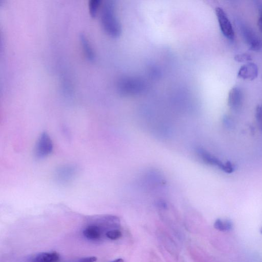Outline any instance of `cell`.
Here are the masks:
<instances>
[{
	"instance_id": "6da1fadb",
	"label": "cell",
	"mask_w": 262,
	"mask_h": 262,
	"mask_svg": "<svg viewBox=\"0 0 262 262\" xmlns=\"http://www.w3.org/2000/svg\"><path fill=\"white\" fill-rule=\"evenodd\" d=\"M100 18L102 27L107 34L113 38L120 36L122 26L116 15L114 1L106 0L104 2L101 8Z\"/></svg>"
},
{
	"instance_id": "5bb4252c",
	"label": "cell",
	"mask_w": 262,
	"mask_h": 262,
	"mask_svg": "<svg viewBox=\"0 0 262 262\" xmlns=\"http://www.w3.org/2000/svg\"><path fill=\"white\" fill-rule=\"evenodd\" d=\"M101 0H90L89 2V13L92 17L97 16L99 9L101 8Z\"/></svg>"
},
{
	"instance_id": "ffe728a7",
	"label": "cell",
	"mask_w": 262,
	"mask_h": 262,
	"mask_svg": "<svg viewBox=\"0 0 262 262\" xmlns=\"http://www.w3.org/2000/svg\"><path fill=\"white\" fill-rule=\"evenodd\" d=\"M110 262H124V260L122 259H118Z\"/></svg>"
},
{
	"instance_id": "30bf717a",
	"label": "cell",
	"mask_w": 262,
	"mask_h": 262,
	"mask_svg": "<svg viewBox=\"0 0 262 262\" xmlns=\"http://www.w3.org/2000/svg\"><path fill=\"white\" fill-rule=\"evenodd\" d=\"M60 256L55 252H44L29 257L26 262H59Z\"/></svg>"
},
{
	"instance_id": "ac0fdd59",
	"label": "cell",
	"mask_w": 262,
	"mask_h": 262,
	"mask_svg": "<svg viewBox=\"0 0 262 262\" xmlns=\"http://www.w3.org/2000/svg\"><path fill=\"white\" fill-rule=\"evenodd\" d=\"M256 3L259 13L258 26L260 31L262 33V1H256Z\"/></svg>"
},
{
	"instance_id": "d6986e66",
	"label": "cell",
	"mask_w": 262,
	"mask_h": 262,
	"mask_svg": "<svg viewBox=\"0 0 262 262\" xmlns=\"http://www.w3.org/2000/svg\"><path fill=\"white\" fill-rule=\"evenodd\" d=\"M97 261V258L95 257H87L79 258L75 260L72 262H95Z\"/></svg>"
},
{
	"instance_id": "4fadbf2b",
	"label": "cell",
	"mask_w": 262,
	"mask_h": 262,
	"mask_svg": "<svg viewBox=\"0 0 262 262\" xmlns=\"http://www.w3.org/2000/svg\"><path fill=\"white\" fill-rule=\"evenodd\" d=\"M214 228L221 232H229L232 230L233 224L229 220L218 219L214 223Z\"/></svg>"
},
{
	"instance_id": "e0dca14e",
	"label": "cell",
	"mask_w": 262,
	"mask_h": 262,
	"mask_svg": "<svg viewBox=\"0 0 262 262\" xmlns=\"http://www.w3.org/2000/svg\"><path fill=\"white\" fill-rule=\"evenodd\" d=\"M256 118L259 127L262 131V104L257 107Z\"/></svg>"
},
{
	"instance_id": "8fae6325",
	"label": "cell",
	"mask_w": 262,
	"mask_h": 262,
	"mask_svg": "<svg viewBox=\"0 0 262 262\" xmlns=\"http://www.w3.org/2000/svg\"><path fill=\"white\" fill-rule=\"evenodd\" d=\"M76 169L74 166H64L59 168L56 174L57 180L66 182L72 179L76 174Z\"/></svg>"
},
{
	"instance_id": "277c9868",
	"label": "cell",
	"mask_w": 262,
	"mask_h": 262,
	"mask_svg": "<svg viewBox=\"0 0 262 262\" xmlns=\"http://www.w3.org/2000/svg\"><path fill=\"white\" fill-rule=\"evenodd\" d=\"M83 230L82 234L89 241H99L102 240L108 230L101 223L95 220Z\"/></svg>"
},
{
	"instance_id": "5b68a950",
	"label": "cell",
	"mask_w": 262,
	"mask_h": 262,
	"mask_svg": "<svg viewBox=\"0 0 262 262\" xmlns=\"http://www.w3.org/2000/svg\"><path fill=\"white\" fill-rule=\"evenodd\" d=\"M215 12L222 34L229 40L233 41L235 37V31L227 14L219 7L216 8Z\"/></svg>"
},
{
	"instance_id": "9a60e30c",
	"label": "cell",
	"mask_w": 262,
	"mask_h": 262,
	"mask_svg": "<svg viewBox=\"0 0 262 262\" xmlns=\"http://www.w3.org/2000/svg\"><path fill=\"white\" fill-rule=\"evenodd\" d=\"M122 236V232L119 229H114L107 232L105 237L111 240H116L120 239Z\"/></svg>"
},
{
	"instance_id": "44dd1931",
	"label": "cell",
	"mask_w": 262,
	"mask_h": 262,
	"mask_svg": "<svg viewBox=\"0 0 262 262\" xmlns=\"http://www.w3.org/2000/svg\"><path fill=\"white\" fill-rule=\"evenodd\" d=\"M261 233L262 234V229L261 230Z\"/></svg>"
},
{
	"instance_id": "7c38bea8",
	"label": "cell",
	"mask_w": 262,
	"mask_h": 262,
	"mask_svg": "<svg viewBox=\"0 0 262 262\" xmlns=\"http://www.w3.org/2000/svg\"><path fill=\"white\" fill-rule=\"evenodd\" d=\"M79 40L86 56L89 61H93L95 58V54L86 35L84 33H80Z\"/></svg>"
},
{
	"instance_id": "7a4b0ae2",
	"label": "cell",
	"mask_w": 262,
	"mask_h": 262,
	"mask_svg": "<svg viewBox=\"0 0 262 262\" xmlns=\"http://www.w3.org/2000/svg\"><path fill=\"white\" fill-rule=\"evenodd\" d=\"M237 26L249 49L253 51H259L262 46V43L255 30L242 21H237Z\"/></svg>"
},
{
	"instance_id": "52a82bcc",
	"label": "cell",
	"mask_w": 262,
	"mask_h": 262,
	"mask_svg": "<svg viewBox=\"0 0 262 262\" xmlns=\"http://www.w3.org/2000/svg\"><path fill=\"white\" fill-rule=\"evenodd\" d=\"M244 95L242 90L239 87L233 88L229 92L228 105L234 110L239 109L243 101Z\"/></svg>"
},
{
	"instance_id": "2e32d148",
	"label": "cell",
	"mask_w": 262,
	"mask_h": 262,
	"mask_svg": "<svg viewBox=\"0 0 262 262\" xmlns=\"http://www.w3.org/2000/svg\"><path fill=\"white\" fill-rule=\"evenodd\" d=\"M235 61L237 62H248L252 61V57L247 53L237 54L235 56Z\"/></svg>"
},
{
	"instance_id": "3957f363",
	"label": "cell",
	"mask_w": 262,
	"mask_h": 262,
	"mask_svg": "<svg viewBox=\"0 0 262 262\" xmlns=\"http://www.w3.org/2000/svg\"><path fill=\"white\" fill-rule=\"evenodd\" d=\"M197 154L202 160L207 164L216 166L226 173L231 174L234 171V166L230 161L223 163L218 158L203 149H198Z\"/></svg>"
},
{
	"instance_id": "8992f818",
	"label": "cell",
	"mask_w": 262,
	"mask_h": 262,
	"mask_svg": "<svg viewBox=\"0 0 262 262\" xmlns=\"http://www.w3.org/2000/svg\"><path fill=\"white\" fill-rule=\"evenodd\" d=\"M53 150L52 142L47 133H43L39 138L35 148V156L38 158H44L51 154Z\"/></svg>"
},
{
	"instance_id": "9c48e42d",
	"label": "cell",
	"mask_w": 262,
	"mask_h": 262,
	"mask_svg": "<svg viewBox=\"0 0 262 262\" xmlns=\"http://www.w3.org/2000/svg\"><path fill=\"white\" fill-rule=\"evenodd\" d=\"M140 82L136 79H124L119 82L118 88L122 93H137L142 89Z\"/></svg>"
},
{
	"instance_id": "ba28073f",
	"label": "cell",
	"mask_w": 262,
	"mask_h": 262,
	"mask_svg": "<svg viewBox=\"0 0 262 262\" xmlns=\"http://www.w3.org/2000/svg\"><path fill=\"white\" fill-rule=\"evenodd\" d=\"M258 74L257 65L253 63H248L240 68L237 77L243 79L253 80L257 78Z\"/></svg>"
}]
</instances>
